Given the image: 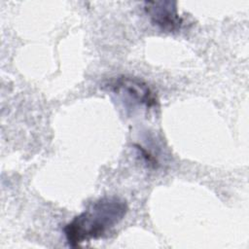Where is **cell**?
Segmentation results:
<instances>
[{
  "label": "cell",
  "instance_id": "7a4b0ae2",
  "mask_svg": "<svg viewBox=\"0 0 249 249\" xmlns=\"http://www.w3.org/2000/svg\"><path fill=\"white\" fill-rule=\"evenodd\" d=\"M107 87L117 93L127 95L129 98L139 104L145 105L147 108L154 107L158 103V99L150 87L144 81L136 77L122 75L111 80Z\"/></svg>",
  "mask_w": 249,
  "mask_h": 249
},
{
  "label": "cell",
  "instance_id": "6da1fadb",
  "mask_svg": "<svg viewBox=\"0 0 249 249\" xmlns=\"http://www.w3.org/2000/svg\"><path fill=\"white\" fill-rule=\"evenodd\" d=\"M127 210L125 200L116 196H105L94 200L65 225L63 232L68 245L78 247L104 236L124 219Z\"/></svg>",
  "mask_w": 249,
  "mask_h": 249
},
{
  "label": "cell",
  "instance_id": "3957f363",
  "mask_svg": "<svg viewBox=\"0 0 249 249\" xmlns=\"http://www.w3.org/2000/svg\"><path fill=\"white\" fill-rule=\"evenodd\" d=\"M145 13L153 24L165 32L178 31L182 25V18L177 9V3L170 0L144 2Z\"/></svg>",
  "mask_w": 249,
  "mask_h": 249
}]
</instances>
